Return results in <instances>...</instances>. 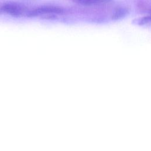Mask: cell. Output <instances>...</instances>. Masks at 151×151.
<instances>
[{"label": "cell", "instance_id": "3", "mask_svg": "<svg viewBox=\"0 0 151 151\" xmlns=\"http://www.w3.org/2000/svg\"><path fill=\"white\" fill-rule=\"evenodd\" d=\"M77 4L84 6H93L106 4L111 2L113 0H70Z\"/></svg>", "mask_w": 151, "mask_h": 151}, {"label": "cell", "instance_id": "1", "mask_svg": "<svg viewBox=\"0 0 151 151\" xmlns=\"http://www.w3.org/2000/svg\"><path fill=\"white\" fill-rule=\"evenodd\" d=\"M29 10L25 5L15 2H6L0 5V14L15 17H27Z\"/></svg>", "mask_w": 151, "mask_h": 151}, {"label": "cell", "instance_id": "5", "mask_svg": "<svg viewBox=\"0 0 151 151\" xmlns=\"http://www.w3.org/2000/svg\"><path fill=\"white\" fill-rule=\"evenodd\" d=\"M137 24L139 25H146L147 24H149L150 21V16H146L143 18H140L139 19H138L137 20Z\"/></svg>", "mask_w": 151, "mask_h": 151}, {"label": "cell", "instance_id": "4", "mask_svg": "<svg viewBox=\"0 0 151 151\" xmlns=\"http://www.w3.org/2000/svg\"><path fill=\"white\" fill-rule=\"evenodd\" d=\"M129 13V9L126 6L117 8L112 15V19L114 20L120 19L125 17Z\"/></svg>", "mask_w": 151, "mask_h": 151}, {"label": "cell", "instance_id": "2", "mask_svg": "<svg viewBox=\"0 0 151 151\" xmlns=\"http://www.w3.org/2000/svg\"><path fill=\"white\" fill-rule=\"evenodd\" d=\"M64 12L63 8L54 5H44L34 9H30L27 17H35L42 16L46 19H53L55 15L61 14Z\"/></svg>", "mask_w": 151, "mask_h": 151}]
</instances>
